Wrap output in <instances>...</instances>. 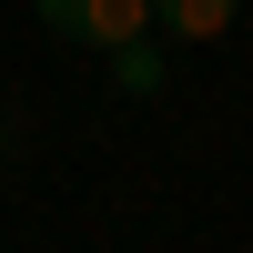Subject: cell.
<instances>
[{"mask_svg": "<svg viewBox=\"0 0 253 253\" xmlns=\"http://www.w3.org/2000/svg\"><path fill=\"white\" fill-rule=\"evenodd\" d=\"M41 20H51L61 41H81V51H122V41L152 31V0H31Z\"/></svg>", "mask_w": 253, "mask_h": 253, "instance_id": "cell-1", "label": "cell"}, {"mask_svg": "<svg viewBox=\"0 0 253 253\" xmlns=\"http://www.w3.org/2000/svg\"><path fill=\"white\" fill-rule=\"evenodd\" d=\"M152 20H162L172 41H223V31L243 20V0H152Z\"/></svg>", "mask_w": 253, "mask_h": 253, "instance_id": "cell-2", "label": "cell"}, {"mask_svg": "<svg viewBox=\"0 0 253 253\" xmlns=\"http://www.w3.org/2000/svg\"><path fill=\"white\" fill-rule=\"evenodd\" d=\"M101 61H112V91H122V101H152L162 81H172L162 41H122V51H101Z\"/></svg>", "mask_w": 253, "mask_h": 253, "instance_id": "cell-3", "label": "cell"}, {"mask_svg": "<svg viewBox=\"0 0 253 253\" xmlns=\"http://www.w3.org/2000/svg\"><path fill=\"white\" fill-rule=\"evenodd\" d=\"M243 10H253V0H243Z\"/></svg>", "mask_w": 253, "mask_h": 253, "instance_id": "cell-4", "label": "cell"}]
</instances>
